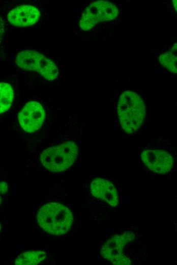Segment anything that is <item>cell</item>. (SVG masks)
<instances>
[{"label":"cell","instance_id":"3957f363","mask_svg":"<svg viewBox=\"0 0 177 265\" xmlns=\"http://www.w3.org/2000/svg\"><path fill=\"white\" fill-rule=\"evenodd\" d=\"M78 152L77 144L73 141L65 142L45 149L41 153V165L47 170L60 172L66 170L75 162Z\"/></svg>","mask_w":177,"mask_h":265},{"label":"cell","instance_id":"7a4b0ae2","mask_svg":"<svg viewBox=\"0 0 177 265\" xmlns=\"http://www.w3.org/2000/svg\"><path fill=\"white\" fill-rule=\"evenodd\" d=\"M117 114L123 129L128 133H134L139 128L144 119V102L137 93L127 90L120 97Z\"/></svg>","mask_w":177,"mask_h":265},{"label":"cell","instance_id":"30bf717a","mask_svg":"<svg viewBox=\"0 0 177 265\" xmlns=\"http://www.w3.org/2000/svg\"><path fill=\"white\" fill-rule=\"evenodd\" d=\"M90 190L94 197L105 201L112 207L118 205L119 199L117 191L109 180L96 178L91 183Z\"/></svg>","mask_w":177,"mask_h":265},{"label":"cell","instance_id":"9a60e30c","mask_svg":"<svg viewBox=\"0 0 177 265\" xmlns=\"http://www.w3.org/2000/svg\"><path fill=\"white\" fill-rule=\"evenodd\" d=\"M176 0H173L172 1V4L173 5L174 8L175 10V11L177 10V6H176Z\"/></svg>","mask_w":177,"mask_h":265},{"label":"cell","instance_id":"277c9868","mask_svg":"<svg viewBox=\"0 0 177 265\" xmlns=\"http://www.w3.org/2000/svg\"><path fill=\"white\" fill-rule=\"evenodd\" d=\"M15 63L18 67L37 72L48 81L55 80L58 74L55 63L35 50L26 49L20 51L16 57Z\"/></svg>","mask_w":177,"mask_h":265},{"label":"cell","instance_id":"7c38bea8","mask_svg":"<svg viewBox=\"0 0 177 265\" xmlns=\"http://www.w3.org/2000/svg\"><path fill=\"white\" fill-rule=\"evenodd\" d=\"M13 98L12 86L6 83H0V114L6 112L10 108Z\"/></svg>","mask_w":177,"mask_h":265},{"label":"cell","instance_id":"52a82bcc","mask_svg":"<svg viewBox=\"0 0 177 265\" xmlns=\"http://www.w3.org/2000/svg\"><path fill=\"white\" fill-rule=\"evenodd\" d=\"M45 116L42 105L37 101H30L19 112L18 118L21 128L25 132H33L41 127Z\"/></svg>","mask_w":177,"mask_h":265},{"label":"cell","instance_id":"ba28073f","mask_svg":"<svg viewBox=\"0 0 177 265\" xmlns=\"http://www.w3.org/2000/svg\"><path fill=\"white\" fill-rule=\"evenodd\" d=\"M141 159L149 169L159 174L168 172L173 165V159L171 154L163 150H144L141 153Z\"/></svg>","mask_w":177,"mask_h":265},{"label":"cell","instance_id":"2e32d148","mask_svg":"<svg viewBox=\"0 0 177 265\" xmlns=\"http://www.w3.org/2000/svg\"><path fill=\"white\" fill-rule=\"evenodd\" d=\"M2 197H1V196L0 195V205H1V203H2Z\"/></svg>","mask_w":177,"mask_h":265},{"label":"cell","instance_id":"5b68a950","mask_svg":"<svg viewBox=\"0 0 177 265\" xmlns=\"http://www.w3.org/2000/svg\"><path fill=\"white\" fill-rule=\"evenodd\" d=\"M136 234L127 231L108 239L101 249L103 258L115 265H130L132 260L126 253V247L134 241Z\"/></svg>","mask_w":177,"mask_h":265},{"label":"cell","instance_id":"9c48e42d","mask_svg":"<svg viewBox=\"0 0 177 265\" xmlns=\"http://www.w3.org/2000/svg\"><path fill=\"white\" fill-rule=\"evenodd\" d=\"M40 12L32 5H22L12 10L7 18L11 24L17 27H26L35 24L39 19Z\"/></svg>","mask_w":177,"mask_h":265},{"label":"cell","instance_id":"5bb4252c","mask_svg":"<svg viewBox=\"0 0 177 265\" xmlns=\"http://www.w3.org/2000/svg\"><path fill=\"white\" fill-rule=\"evenodd\" d=\"M5 32V25L4 23V21L0 16V43L3 40L4 35Z\"/></svg>","mask_w":177,"mask_h":265},{"label":"cell","instance_id":"8992f818","mask_svg":"<svg viewBox=\"0 0 177 265\" xmlns=\"http://www.w3.org/2000/svg\"><path fill=\"white\" fill-rule=\"evenodd\" d=\"M118 13L116 6L110 2H94L83 12L79 21V26L83 31H88L100 22L114 19Z\"/></svg>","mask_w":177,"mask_h":265},{"label":"cell","instance_id":"4fadbf2b","mask_svg":"<svg viewBox=\"0 0 177 265\" xmlns=\"http://www.w3.org/2000/svg\"><path fill=\"white\" fill-rule=\"evenodd\" d=\"M176 43L172 47L171 49L161 55L159 61L161 64L169 71L176 73Z\"/></svg>","mask_w":177,"mask_h":265},{"label":"cell","instance_id":"8fae6325","mask_svg":"<svg viewBox=\"0 0 177 265\" xmlns=\"http://www.w3.org/2000/svg\"><path fill=\"white\" fill-rule=\"evenodd\" d=\"M46 257V253L42 251L24 252L16 259L17 265L37 264L43 261Z\"/></svg>","mask_w":177,"mask_h":265},{"label":"cell","instance_id":"6da1fadb","mask_svg":"<svg viewBox=\"0 0 177 265\" xmlns=\"http://www.w3.org/2000/svg\"><path fill=\"white\" fill-rule=\"evenodd\" d=\"M37 220L40 227L53 235L66 233L73 222L71 210L58 202H49L42 206L38 211Z\"/></svg>","mask_w":177,"mask_h":265},{"label":"cell","instance_id":"e0dca14e","mask_svg":"<svg viewBox=\"0 0 177 265\" xmlns=\"http://www.w3.org/2000/svg\"><path fill=\"white\" fill-rule=\"evenodd\" d=\"M1 225L0 224V231H1Z\"/></svg>","mask_w":177,"mask_h":265}]
</instances>
